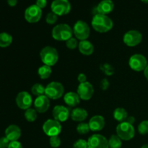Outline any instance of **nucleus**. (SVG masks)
<instances>
[{
    "mask_svg": "<svg viewBox=\"0 0 148 148\" xmlns=\"http://www.w3.org/2000/svg\"><path fill=\"white\" fill-rule=\"evenodd\" d=\"M101 69L106 75H107V76H111V75H114V67H113L111 65L108 64L107 63L103 64L101 66Z\"/></svg>",
    "mask_w": 148,
    "mask_h": 148,
    "instance_id": "c756f323",
    "label": "nucleus"
},
{
    "mask_svg": "<svg viewBox=\"0 0 148 148\" xmlns=\"http://www.w3.org/2000/svg\"><path fill=\"white\" fill-rule=\"evenodd\" d=\"M144 75H145V77L146 79L148 80V64L144 70Z\"/></svg>",
    "mask_w": 148,
    "mask_h": 148,
    "instance_id": "37998d69",
    "label": "nucleus"
},
{
    "mask_svg": "<svg viewBox=\"0 0 148 148\" xmlns=\"http://www.w3.org/2000/svg\"><path fill=\"white\" fill-rule=\"evenodd\" d=\"M12 42V36L8 33H0V47L6 48L10 46Z\"/></svg>",
    "mask_w": 148,
    "mask_h": 148,
    "instance_id": "b1692460",
    "label": "nucleus"
},
{
    "mask_svg": "<svg viewBox=\"0 0 148 148\" xmlns=\"http://www.w3.org/2000/svg\"><path fill=\"white\" fill-rule=\"evenodd\" d=\"M122 145V142L121 138L117 134H113L108 140V146L109 148H121Z\"/></svg>",
    "mask_w": 148,
    "mask_h": 148,
    "instance_id": "a878e982",
    "label": "nucleus"
},
{
    "mask_svg": "<svg viewBox=\"0 0 148 148\" xmlns=\"http://www.w3.org/2000/svg\"><path fill=\"white\" fill-rule=\"evenodd\" d=\"M50 106V99L46 95L37 97L34 101V108L36 111L40 114L45 113L49 110Z\"/></svg>",
    "mask_w": 148,
    "mask_h": 148,
    "instance_id": "dca6fc26",
    "label": "nucleus"
},
{
    "mask_svg": "<svg viewBox=\"0 0 148 148\" xmlns=\"http://www.w3.org/2000/svg\"><path fill=\"white\" fill-rule=\"evenodd\" d=\"M25 118L29 122H33L37 119V111L35 108H28L25 110Z\"/></svg>",
    "mask_w": 148,
    "mask_h": 148,
    "instance_id": "cd10ccee",
    "label": "nucleus"
},
{
    "mask_svg": "<svg viewBox=\"0 0 148 148\" xmlns=\"http://www.w3.org/2000/svg\"><path fill=\"white\" fill-rule=\"evenodd\" d=\"M51 66H47V65H43L38 69V75L40 77V79H48L51 75Z\"/></svg>",
    "mask_w": 148,
    "mask_h": 148,
    "instance_id": "393cba45",
    "label": "nucleus"
},
{
    "mask_svg": "<svg viewBox=\"0 0 148 148\" xmlns=\"http://www.w3.org/2000/svg\"><path fill=\"white\" fill-rule=\"evenodd\" d=\"M143 40V35L138 30H130L124 34L123 40L127 46L134 47L140 44Z\"/></svg>",
    "mask_w": 148,
    "mask_h": 148,
    "instance_id": "9d476101",
    "label": "nucleus"
},
{
    "mask_svg": "<svg viewBox=\"0 0 148 148\" xmlns=\"http://www.w3.org/2000/svg\"><path fill=\"white\" fill-rule=\"evenodd\" d=\"M42 16V10L36 4L27 7L25 12V18L28 23H36L40 20Z\"/></svg>",
    "mask_w": 148,
    "mask_h": 148,
    "instance_id": "9b49d317",
    "label": "nucleus"
},
{
    "mask_svg": "<svg viewBox=\"0 0 148 148\" xmlns=\"http://www.w3.org/2000/svg\"><path fill=\"white\" fill-rule=\"evenodd\" d=\"M21 136V130L14 124L10 125L5 130V137L10 142L17 141Z\"/></svg>",
    "mask_w": 148,
    "mask_h": 148,
    "instance_id": "a211bd4d",
    "label": "nucleus"
},
{
    "mask_svg": "<svg viewBox=\"0 0 148 148\" xmlns=\"http://www.w3.org/2000/svg\"><path fill=\"white\" fill-rule=\"evenodd\" d=\"M80 98L77 93L74 92H69L64 96V101L65 103L69 107H75L79 103Z\"/></svg>",
    "mask_w": 148,
    "mask_h": 148,
    "instance_id": "412c9836",
    "label": "nucleus"
},
{
    "mask_svg": "<svg viewBox=\"0 0 148 148\" xmlns=\"http://www.w3.org/2000/svg\"><path fill=\"white\" fill-rule=\"evenodd\" d=\"M88 148H109L108 140L101 134H95L88 140Z\"/></svg>",
    "mask_w": 148,
    "mask_h": 148,
    "instance_id": "f8f14e48",
    "label": "nucleus"
},
{
    "mask_svg": "<svg viewBox=\"0 0 148 148\" xmlns=\"http://www.w3.org/2000/svg\"><path fill=\"white\" fill-rule=\"evenodd\" d=\"M127 123H129V124H134V122H135V119H134V116H128L127 118V119H126V121Z\"/></svg>",
    "mask_w": 148,
    "mask_h": 148,
    "instance_id": "a19ab883",
    "label": "nucleus"
},
{
    "mask_svg": "<svg viewBox=\"0 0 148 148\" xmlns=\"http://www.w3.org/2000/svg\"><path fill=\"white\" fill-rule=\"evenodd\" d=\"M10 141L6 137L0 138V148H8Z\"/></svg>",
    "mask_w": 148,
    "mask_h": 148,
    "instance_id": "c9c22d12",
    "label": "nucleus"
},
{
    "mask_svg": "<svg viewBox=\"0 0 148 148\" xmlns=\"http://www.w3.org/2000/svg\"><path fill=\"white\" fill-rule=\"evenodd\" d=\"M52 12L58 16L65 15L70 12L71 4L68 0H54L51 5Z\"/></svg>",
    "mask_w": 148,
    "mask_h": 148,
    "instance_id": "1a4fd4ad",
    "label": "nucleus"
},
{
    "mask_svg": "<svg viewBox=\"0 0 148 148\" xmlns=\"http://www.w3.org/2000/svg\"><path fill=\"white\" fill-rule=\"evenodd\" d=\"M77 131L79 134H86L90 131L89 124L87 123H80L77 127Z\"/></svg>",
    "mask_w": 148,
    "mask_h": 148,
    "instance_id": "c85d7f7f",
    "label": "nucleus"
},
{
    "mask_svg": "<svg viewBox=\"0 0 148 148\" xmlns=\"http://www.w3.org/2000/svg\"><path fill=\"white\" fill-rule=\"evenodd\" d=\"M70 116L73 121L82 122L88 117V112L86 110L82 108H76L72 111Z\"/></svg>",
    "mask_w": 148,
    "mask_h": 148,
    "instance_id": "4be33fe9",
    "label": "nucleus"
},
{
    "mask_svg": "<svg viewBox=\"0 0 148 148\" xmlns=\"http://www.w3.org/2000/svg\"><path fill=\"white\" fill-rule=\"evenodd\" d=\"M66 46L69 49H75L78 47V43L76 38L72 37L66 41Z\"/></svg>",
    "mask_w": 148,
    "mask_h": 148,
    "instance_id": "72a5a7b5",
    "label": "nucleus"
},
{
    "mask_svg": "<svg viewBox=\"0 0 148 148\" xmlns=\"http://www.w3.org/2000/svg\"><path fill=\"white\" fill-rule=\"evenodd\" d=\"M138 132L140 134L145 135L148 134V121H143L138 126Z\"/></svg>",
    "mask_w": 148,
    "mask_h": 148,
    "instance_id": "7c9ffc66",
    "label": "nucleus"
},
{
    "mask_svg": "<svg viewBox=\"0 0 148 148\" xmlns=\"http://www.w3.org/2000/svg\"><path fill=\"white\" fill-rule=\"evenodd\" d=\"M127 117H128V114L124 108H117L114 110V118L119 122H124L126 121Z\"/></svg>",
    "mask_w": 148,
    "mask_h": 148,
    "instance_id": "5701e85b",
    "label": "nucleus"
},
{
    "mask_svg": "<svg viewBox=\"0 0 148 148\" xmlns=\"http://www.w3.org/2000/svg\"><path fill=\"white\" fill-rule=\"evenodd\" d=\"M90 33V30L85 22L78 20L73 27V34L75 38L79 40H85L88 38Z\"/></svg>",
    "mask_w": 148,
    "mask_h": 148,
    "instance_id": "423d86ee",
    "label": "nucleus"
},
{
    "mask_svg": "<svg viewBox=\"0 0 148 148\" xmlns=\"http://www.w3.org/2000/svg\"><path fill=\"white\" fill-rule=\"evenodd\" d=\"M45 89H46V88L43 85L40 83H36L33 85L31 88V91L33 95L38 97L40 96V95H45Z\"/></svg>",
    "mask_w": 148,
    "mask_h": 148,
    "instance_id": "bb28decb",
    "label": "nucleus"
},
{
    "mask_svg": "<svg viewBox=\"0 0 148 148\" xmlns=\"http://www.w3.org/2000/svg\"><path fill=\"white\" fill-rule=\"evenodd\" d=\"M89 127L91 131L99 132L105 127V119L101 115H95L90 119Z\"/></svg>",
    "mask_w": 148,
    "mask_h": 148,
    "instance_id": "f3484780",
    "label": "nucleus"
},
{
    "mask_svg": "<svg viewBox=\"0 0 148 148\" xmlns=\"http://www.w3.org/2000/svg\"><path fill=\"white\" fill-rule=\"evenodd\" d=\"M8 148H23L21 143L18 141L10 142Z\"/></svg>",
    "mask_w": 148,
    "mask_h": 148,
    "instance_id": "4c0bfd02",
    "label": "nucleus"
},
{
    "mask_svg": "<svg viewBox=\"0 0 148 148\" xmlns=\"http://www.w3.org/2000/svg\"><path fill=\"white\" fill-rule=\"evenodd\" d=\"M47 4V1L46 0H37L36 1V5L40 9L44 8Z\"/></svg>",
    "mask_w": 148,
    "mask_h": 148,
    "instance_id": "58836bf2",
    "label": "nucleus"
},
{
    "mask_svg": "<svg viewBox=\"0 0 148 148\" xmlns=\"http://www.w3.org/2000/svg\"><path fill=\"white\" fill-rule=\"evenodd\" d=\"M100 87L103 90H106L109 87V82L108 81V79H106V78L103 79L100 83Z\"/></svg>",
    "mask_w": 148,
    "mask_h": 148,
    "instance_id": "e433bc0d",
    "label": "nucleus"
},
{
    "mask_svg": "<svg viewBox=\"0 0 148 148\" xmlns=\"http://www.w3.org/2000/svg\"><path fill=\"white\" fill-rule=\"evenodd\" d=\"M92 27L98 33H107L112 29L113 21L107 15L96 14L92 17L91 22Z\"/></svg>",
    "mask_w": 148,
    "mask_h": 148,
    "instance_id": "f257e3e1",
    "label": "nucleus"
},
{
    "mask_svg": "<svg viewBox=\"0 0 148 148\" xmlns=\"http://www.w3.org/2000/svg\"><path fill=\"white\" fill-rule=\"evenodd\" d=\"M116 134L121 138V140L129 141L134 138L135 135V130L132 124L124 121L116 127Z\"/></svg>",
    "mask_w": 148,
    "mask_h": 148,
    "instance_id": "20e7f679",
    "label": "nucleus"
},
{
    "mask_svg": "<svg viewBox=\"0 0 148 148\" xmlns=\"http://www.w3.org/2000/svg\"><path fill=\"white\" fill-rule=\"evenodd\" d=\"M141 1H143V2L146 3V4H148V0H141Z\"/></svg>",
    "mask_w": 148,
    "mask_h": 148,
    "instance_id": "a18cd8bd",
    "label": "nucleus"
},
{
    "mask_svg": "<svg viewBox=\"0 0 148 148\" xmlns=\"http://www.w3.org/2000/svg\"><path fill=\"white\" fill-rule=\"evenodd\" d=\"M114 8V4L111 0H103L98 4L96 7V14H101L106 15L113 11Z\"/></svg>",
    "mask_w": 148,
    "mask_h": 148,
    "instance_id": "6ab92c4d",
    "label": "nucleus"
},
{
    "mask_svg": "<svg viewBox=\"0 0 148 148\" xmlns=\"http://www.w3.org/2000/svg\"><path fill=\"white\" fill-rule=\"evenodd\" d=\"M141 148H148V144H145L144 145L142 146Z\"/></svg>",
    "mask_w": 148,
    "mask_h": 148,
    "instance_id": "c03bdc74",
    "label": "nucleus"
},
{
    "mask_svg": "<svg viewBox=\"0 0 148 148\" xmlns=\"http://www.w3.org/2000/svg\"><path fill=\"white\" fill-rule=\"evenodd\" d=\"M77 92L80 99L83 101H88L93 95L94 88L92 84L87 81L83 83H79Z\"/></svg>",
    "mask_w": 148,
    "mask_h": 148,
    "instance_id": "ddd939ff",
    "label": "nucleus"
},
{
    "mask_svg": "<svg viewBox=\"0 0 148 148\" xmlns=\"http://www.w3.org/2000/svg\"><path fill=\"white\" fill-rule=\"evenodd\" d=\"M40 58L45 65L52 66L56 64L59 59L57 50L52 46H46L40 52Z\"/></svg>",
    "mask_w": 148,
    "mask_h": 148,
    "instance_id": "7ed1b4c3",
    "label": "nucleus"
},
{
    "mask_svg": "<svg viewBox=\"0 0 148 148\" xmlns=\"http://www.w3.org/2000/svg\"><path fill=\"white\" fill-rule=\"evenodd\" d=\"M129 64L132 70L136 72L144 71L147 66V60L145 56L142 54H134L130 58Z\"/></svg>",
    "mask_w": 148,
    "mask_h": 148,
    "instance_id": "0eeeda50",
    "label": "nucleus"
},
{
    "mask_svg": "<svg viewBox=\"0 0 148 148\" xmlns=\"http://www.w3.org/2000/svg\"><path fill=\"white\" fill-rule=\"evenodd\" d=\"M78 49H79V52L85 56H90L94 51L93 45L88 40H80L78 43Z\"/></svg>",
    "mask_w": 148,
    "mask_h": 148,
    "instance_id": "aec40b11",
    "label": "nucleus"
},
{
    "mask_svg": "<svg viewBox=\"0 0 148 148\" xmlns=\"http://www.w3.org/2000/svg\"><path fill=\"white\" fill-rule=\"evenodd\" d=\"M7 3L10 7H14L17 4V0H7Z\"/></svg>",
    "mask_w": 148,
    "mask_h": 148,
    "instance_id": "79ce46f5",
    "label": "nucleus"
},
{
    "mask_svg": "<svg viewBox=\"0 0 148 148\" xmlns=\"http://www.w3.org/2000/svg\"><path fill=\"white\" fill-rule=\"evenodd\" d=\"M43 132L49 137L58 136L62 132V125L60 122L55 119H48L43 125Z\"/></svg>",
    "mask_w": 148,
    "mask_h": 148,
    "instance_id": "6e6552de",
    "label": "nucleus"
},
{
    "mask_svg": "<svg viewBox=\"0 0 148 148\" xmlns=\"http://www.w3.org/2000/svg\"><path fill=\"white\" fill-rule=\"evenodd\" d=\"M58 20V15L56 14L55 13H53V12H49V14L46 16V21L48 24L49 25H53L56 23Z\"/></svg>",
    "mask_w": 148,
    "mask_h": 148,
    "instance_id": "2f4dec72",
    "label": "nucleus"
},
{
    "mask_svg": "<svg viewBox=\"0 0 148 148\" xmlns=\"http://www.w3.org/2000/svg\"><path fill=\"white\" fill-rule=\"evenodd\" d=\"M53 119L59 122H64L70 116L69 110L64 106H56L52 111Z\"/></svg>",
    "mask_w": 148,
    "mask_h": 148,
    "instance_id": "2eb2a0df",
    "label": "nucleus"
},
{
    "mask_svg": "<svg viewBox=\"0 0 148 148\" xmlns=\"http://www.w3.org/2000/svg\"><path fill=\"white\" fill-rule=\"evenodd\" d=\"M73 30L67 24H59L52 30V37L59 41H66L72 37Z\"/></svg>",
    "mask_w": 148,
    "mask_h": 148,
    "instance_id": "f03ea898",
    "label": "nucleus"
},
{
    "mask_svg": "<svg viewBox=\"0 0 148 148\" xmlns=\"http://www.w3.org/2000/svg\"><path fill=\"white\" fill-rule=\"evenodd\" d=\"M74 148H88V141L85 140H78L74 143L73 145Z\"/></svg>",
    "mask_w": 148,
    "mask_h": 148,
    "instance_id": "f704fd0d",
    "label": "nucleus"
},
{
    "mask_svg": "<svg viewBox=\"0 0 148 148\" xmlns=\"http://www.w3.org/2000/svg\"><path fill=\"white\" fill-rule=\"evenodd\" d=\"M77 80L79 81V83H83V82H87V77L85 74L80 73L79 74L77 77Z\"/></svg>",
    "mask_w": 148,
    "mask_h": 148,
    "instance_id": "ea45409f",
    "label": "nucleus"
},
{
    "mask_svg": "<svg viewBox=\"0 0 148 148\" xmlns=\"http://www.w3.org/2000/svg\"><path fill=\"white\" fill-rule=\"evenodd\" d=\"M49 144H50L51 147L53 148L59 147L61 145V140L59 136L51 137L49 139Z\"/></svg>",
    "mask_w": 148,
    "mask_h": 148,
    "instance_id": "473e14b6",
    "label": "nucleus"
},
{
    "mask_svg": "<svg viewBox=\"0 0 148 148\" xmlns=\"http://www.w3.org/2000/svg\"><path fill=\"white\" fill-rule=\"evenodd\" d=\"M32 103H33V99L31 95L26 91H22L19 92L16 97V103L20 109H28L31 106Z\"/></svg>",
    "mask_w": 148,
    "mask_h": 148,
    "instance_id": "4468645a",
    "label": "nucleus"
},
{
    "mask_svg": "<svg viewBox=\"0 0 148 148\" xmlns=\"http://www.w3.org/2000/svg\"><path fill=\"white\" fill-rule=\"evenodd\" d=\"M64 88L62 84L58 82H51L45 89V95L50 100L59 99L63 95Z\"/></svg>",
    "mask_w": 148,
    "mask_h": 148,
    "instance_id": "39448f33",
    "label": "nucleus"
}]
</instances>
